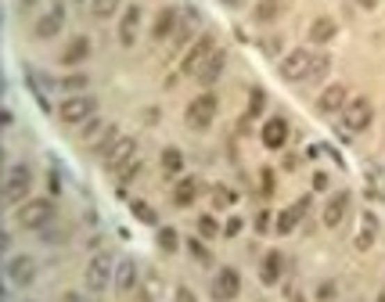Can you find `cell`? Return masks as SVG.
I'll return each mask as SVG.
<instances>
[{"label": "cell", "mask_w": 385, "mask_h": 302, "mask_svg": "<svg viewBox=\"0 0 385 302\" xmlns=\"http://www.w3.org/2000/svg\"><path fill=\"white\" fill-rule=\"evenodd\" d=\"M97 116V97L94 94H69L65 101L58 104V119L65 126H79V122H91Z\"/></svg>", "instance_id": "cell-1"}, {"label": "cell", "mask_w": 385, "mask_h": 302, "mask_svg": "<svg viewBox=\"0 0 385 302\" xmlns=\"http://www.w3.org/2000/svg\"><path fill=\"white\" fill-rule=\"evenodd\" d=\"M159 248H162L166 255L180 252V234H177V227H159Z\"/></svg>", "instance_id": "cell-33"}, {"label": "cell", "mask_w": 385, "mask_h": 302, "mask_svg": "<svg viewBox=\"0 0 385 302\" xmlns=\"http://www.w3.org/2000/svg\"><path fill=\"white\" fill-rule=\"evenodd\" d=\"M375 302H385V292H378V299H375Z\"/></svg>", "instance_id": "cell-49"}, {"label": "cell", "mask_w": 385, "mask_h": 302, "mask_svg": "<svg viewBox=\"0 0 385 302\" xmlns=\"http://www.w3.org/2000/svg\"><path fill=\"white\" fill-rule=\"evenodd\" d=\"M227 4H238V0H227Z\"/></svg>", "instance_id": "cell-51"}, {"label": "cell", "mask_w": 385, "mask_h": 302, "mask_svg": "<svg viewBox=\"0 0 385 302\" xmlns=\"http://www.w3.org/2000/svg\"><path fill=\"white\" fill-rule=\"evenodd\" d=\"M116 141H119V126H104L101 137H97V144H94V151H97V155H104V151H109Z\"/></svg>", "instance_id": "cell-35"}, {"label": "cell", "mask_w": 385, "mask_h": 302, "mask_svg": "<svg viewBox=\"0 0 385 302\" xmlns=\"http://www.w3.org/2000/svg\"><path fill=\"white\" fill-rule=\"evenodd\" d=\"M54 220V202L51 198H29L18 205V227L26 230H40Z\"/></svg>", "instance_id": "cell-4"}, {"label": "cell", "mask_w": 385, "mask_h": 302, "mask_svg": "<svg viewBox=\"0 0 385 302\" xmlns=\"http://www.w3.org/2000/svg\"><path fill=\"white\" fill-rule=\"evenodd\" d=\"M198 191H202V184H198L195 177H184V180H180V184L173 187V205H177V209H187V205H195Z\"/></svg>", "instance_id": "cell-23"}, {"label": "cell", "mask_w": 385, "mask_h": 302, "mask_svg": "<svg viewBox=\"0 0 385 302\" xmlns=\"http://www.w3.org/2000/svg\"><path fill=\"white\" fill-rule=\"evenodd\" d=\"M195 26H198V11H187V15H180V22H177V47H184V43H195Z\"/></svg>", "instance_id": "cell-28"}, {"label": "cell", "mask_w": 385, "mask_h": 302, "mask_svg": "<svg viewBox=\"0 0 385 302\" xmlns=\"http://www.w3.org/2000/svg\"><path fill=\"white\" fill-rule=\"evenodd\" d=\"M4 273H8L11 285L29 288L33 280H36V259H33V255H11L8 263H4Z\"/></svg>", "instance_id": "cell-11"}, {"label": "cell", "mask_w": 385, "mask_h": 302, "mask_svg": "<svg viewBox=\"0 0 385 302\" xmlns=\"http://www.w3.org/2000/svg\"><path fill=\"white\" fill-rule=\"evenodd\" d=\"M18 4H22V8L29 11V8H36V4H40V0H18Z\"/></svg>", "instance_id": "cell-48"}, {"label": "cell", "mask_w": 385, "mask_h": 302, "mask_svg": "<svg viewBox=\"0 0 385 302\" xmlns=\"http://www.w3.org/2000/svg\"><path fill=\"white\" fill-rule=\"evenodd\" d=\"M116 280V263L109 252H97L87 263V292H104Z\"/></svg>", "instance_id": "cell-7"}, {"label": "cell", "mask_w": 385, "mask_h": 302, "mask_svg": "<svg viewBox=\"0 0 385 302\" xmlns=\"http://www.w3.org/2000/svg\"><path fill=\"white\" fill-rule=\"evenodd\" d=\"M119 4L123 0H91V11H94V18H112L119 11Z\"/></svg>", "instance_id": "cell-36"}, {"label": "cell", "mask_w": 385, "mask_h": 302, "mask_svg": "<svg viewBox=\"0 0 385 302\" xmlns=\"http://www.w3.org/2000/svg\"><path fill=\"white\" fill-rule=\"evenodd\" d=\"M58 86H61L65 94H83V90L91 86V76H87V72H72V76H65V79H58Z\"/></svg>", "instance_id": "cell-32"}, {"label": "cell", "mask_w": 385, "mask_h": 302, "mask_svg": "<svg viewBox=\"0 0 385 302\" xmlns=\"http://www.w3.org/2000/svg\"><path fill=\"white\" fill-rule=\"evenodd\" d=\"M263 108H267V94H263V86H252L249 90V108H245V119H260L263 116Z\"/></svg>", "instance_id": "cell-29"}, {"label": "cell", "mask_w": 385, "mask_h": 302, "mask_svg": "<svg viewBox=\"0 0 385 302\" xmlns=\"http://www.w3.org/2000/svg\"><path fill=\"white\" fill-rule=\"evenodd\" d=\"M328 72H331V54H313V65H310V76H306V83L324 79Z\"/></svg>", "instance_id": "cell-34"}, {"label": "cell", "mask_w": 385, "mask_h": 302, "mask_svg": "<svg viewBox=\"0 0 385 302\" xmlns=\"http://www.w3.org/2000/svg\"><path fill=\"white\" fill-rule=\"evenodd\" d=\"M260 187H263V194H267V198L274 194V173H270V169H263V173H260Z\"/></svg>", "instance_id": "cell-42"}, {"label": "cell", "mask_w": 385, "mask_h": 302, "mask_svg": "<svg viewBox=\"0 0 385 302\" xmlns=\"http://www.w3.org/2000/svg\"><path fill=\"white\" fill-rule=\"evenodd\" d=\"M91 54H94L91 36H72V40H69V47L58 54V61H61V65H83Z\"/></svg>", "instance_id": "cell-18"}, {"label": "cell", "mask_w": 385, "mask_h": 302, "mask_svg": "<svg viewBox=\"0 0 385 302\" xmlns=\"http://www.w3.org/2000/svg\"><path fill=\"white\" fill-rule=\"evenodd\" d=\"M29 191H33V169L26 162H18L8 169L4 177V205H22L29 202Z\"/></svg>", "instance_id": "cell-2"}, {"label": "cell", "mask_w": 385, "mask_h": 302, "mask_svg": "<svg viewBox=\"0 0 385 302\" xmlns=\"http://www.w3.org/2000/svg\"><path fill=\"white\" fill-rule=\"evenodd\" d=\"M130 212L137 216L141 223H148V227H155V223H159V212H155V205H148L144 198H130Z\"/></svg>", "instance_id": "cell-30"}, {"label": "cell", "mask_w": 385, "mask_h": 302, "mask_svg": "<svg viewBox=\"0 0 385 302\" xmlns=\"http://www.w3.org/2000/svg\"><path fill=\"white\" fill-rule=\"evenodd\" d=\"M177 22H180V11L177 8H162L152 22V40H166V36H173L177 33Z\"/></svg>", "instance_id": "cell-19"}, {"label": "cell", "mask_w": 385, "mask_h": 302, "mask_svg": "<svg viewBox=\"0 0 385 302\" xmlns=\"http://www.w3.org/2000/svg\"><path fill=\"white\" fill-rule=\"evenodd\" d=\"M116 288H119V295L137 292V263L134 259H123V263L116 267Z\"/></svg>", "instance_id": "cell-22"}, {"label": "cell", "mask_w": 385, "mask_h": 302, "mask_svg": "<svg viewBox=\"0 0 385 302\" xmlns=\"http://www.w3.org/2000/svg\"><path fill=\"white\" fill-rule=\"evenodd\" d=\"M335 33H338V26H335V18H328V15H320V18L310 22V43H331Z\"/></svg>", "instance_id": "cell-25"}, {"label": "cell", "mask_w": 385, "mask_h": 302, "mask_svg": "<svg viewBox=\"0 0 385 302\" xmlns=\"http://www.w3.org/2000/svg\"><path fill=\"white\" fill-rule=\"evenodd\" d=\"M346 212H349V191H335L331 198H328L324 216H320V220H324V227H328V230H335L342 220H346Z\"/></svg>", "instance_id": "cell-15"}, {"label": "cell", "mask_w": 385, "mask_h": 302, "mask_svg": "<svg viewBox=\"0 0 385 302\" xmlns=\"http://www.w3.org/2000/svg\"><path fill=\"white\" fill-rule=\"evenodd\" d=\"M217 47H220L217 36H212V33H202V36L187 47V54L180 58V72H184V76H198V69H202V65H205L212 54H217Z\"/></svg>", "instance_id": "cell-3"}, {"label": "cell", "mask_w": 385, "mask_h": 302, "mask_svg": "<svg viewBox=\"0 0 385 302\" xmlns=\"http://www.w3.org/2000/svg\"><path fill=\"white\" fill-rule=\"evenodd\" d=\"M220 234V223L212 220V216L205 212V216H198V237H217Z\"/></svg>", "instance_id": "cell-38"}, {"label": "cell", "mask_w": 385, "mask_h": 302, "mask_svg": "<svg viewBox=\"0 0 385 302\" xmlns=\"http://www.w3.org/2000/svg\"><path fill=\"white\" fill-rule=\"evenodd\" d=\"M317 299L320 302H335V285H331V280H324V285L317 288Z\"/></svg>", "instance_id": "cell-41"}, {"label": "cell", "mask_w": 385, "mask_h": 302, "mask_svg": "<svg viewBox=\"0 0 385 302\" xmlns=\"http://www.w3.org/2000/svg\"><path fill=\"white\" fill-rule=\"evenodd\" d=\"M234 202H238V191L227 187V184H212V205H217V209H230Z\"/></svg>", "instance_id": "cell-31"}, {"label": "cell", "mask_w": 385, "mask_h": 302, "mask_svg": "<svg viewBox=\"0 0 385 302\" xmlns=\"http://www.w3.org/2000/svg\"><path fill=\"white\" fill-rule=\"evenodd\" d=\"M313 187L324 191V187H328V173H313Z\"/></svg>", "instance_id": "cell-45"}, {"label": "cell", "mask_w": 385, "mask_h": 302, "mask_svg": "<svg viewBox=\"0 0 385 302\" xmlns=\"http://www.w3.org/2000/svg\"><path fill=\"white\" fill-rule=\"evenodd\" d=\"M375 237H378V216L375 212H363L360 216V234H356V252H368L375 245Z\"/></svg>", "instance_id": "cell-21"}, {"label": "cell", "mask_w": 385, "mask_h": 302, "mask_svg": "<svg viewBox=\"0 0 385 302\" xmlns=\"http://www.w3.org/2000/svg\"><path fill=\"white\" fill-rule=\"evenodd\" d=\"M242 227H245V220H242V216H230V220H227V227H223V234H227V237H238V234H242Z\"/></svg>", "instance_id": "cell-40"}, {"label": "cell", "mask_w": 385, "mask_h": 302, "mask_svg": "<svg viewBox=\"0 0 385 302\" xmlns=\"http://www.w3.org/2000/svg\"><path fill=\"white\" fill-rule=\"evenodd\" d=\"M141 169H144V162H141V159H134V162L126 166V169H119L116 177H119V184H130V180L137 177V173H141Z\"/></svg>", "instance_id": "cell-39"}, {"label": "cell", "mask_w": 385, "mask_h": 302, "mask_svg": "<svg viewBox=\"0 0 385 302\" xmlns=\"http://www.w3.org/2000/svg\"><path fill=\"white\" fill-rule=\"evenodd\" d=\"M173 302H198V299H195V292H191V288H184V285H180V288H177V295H173Z\"/></svg>", "instance_id": "cell-44"}, {"label": "cell", "mask_w": 385, "mask_h": 302, "mask_svg": "<svg viewBox=\"0 0 385 302\" xmlns=\"http://www.w3.org/2000/svg\"><path fill=\"white\" fill-rule=\"evenodd\" d=\"M217 108H220L217 94H212V90H205V94H198L195 101L187 104L184 122H187L191 129H209V126H212V119H217Z\"/></svg>", "instance_id": "cell-5"}, {"label": "cell", "mask_w": 385, "mask_h": 302, "mask_svg": "<svg viewBox=\"0 0 385 302\" xmlns=\"http://www.w3.org/2000/svg\"><path fill=\"white\" fill-rule=\"evenodd\" d=\"M356 4H360L363 11H375V8H378V0H356Z\"/></svg>", "instance_id": "cell-46"}, {"label": "cell", "mask_w": 385, "mask_h": 302, "mask_svg": "<svg viewBox=\"0 0 385 302\" xmlns=\"http://www.w3.org/2000/svg\"><path fill=\"white\" fill-rule=\"evenodd\" d=\"M310 65H313V51L295 47L292 54L281 58V76H285L288 83H299V79H306V76H310Z\"/></svg>", "instance_id": "cell-10"}, {"label": "cell", "mask_w": 385, "mask_h": 302, "mask_svg": "<svg viewBox=\"0 0 385 302\" xmlns=\"http://www.w3.org/2000/svg\"><path fill=\"white\" fill-rule=\"evenodd\" d=\"M256 230H260V234H267V230H270V212H267V209H263L260 216H256Z\"/></svg>", "instance_id": "cell-43"}, {"label": "cell", "mask_w": 385, "mask_h": 302, "mask_svg": "<svg viewBox=\"0 0 385 302\" xmlns=\"http://www.w3.org/2000/svg\"><path fill=\"white\" fill-rule=\"evenodd\" d=\"M346 101H349V86H346V83H331V86H324V90H320L317 112H320V116H335V112H342V108H346Z\"/></svg>", "instance_id": "cell-12"}, {"label": "cell", "mask_w": 385, "mask_h": 302, "mask_svg": "<svg viewBox=\"0 0 385 302\" xmlns=\"http://www.w3.org/2000/svg\"><path fill=\"white\" fill-rule=\"evenodd\" d=\"M295 302H306V299H303V295H295Z\"/></svg>", "instance_id": "cell-50"}, {"label": "cell", "mask_w": 385, "mask_h": 302, "mask_svg": "<svg viewBox=\"0 0 385 302\" xmlns=\"http://www.w3.org/2000/svg\"><path fill=\"white\" fill-rule=\"evenodd\" d=\"M184 245H187V252H191V255H195V259H198V263H212V255H209V248L202 245V237H187V241H184Z\"/></svg>", "instance_id": "cell-37"}, {"label": "cell", "mask_w": 385, "mask_h": 302, "mask_svg": "<svg viewBox=\"0 0 385 302\" xmlns=\"http://www.w3.org/2000/svg\"><path fill=\"white\" fill-rule=\"evenodd\" d=\"M209 292H212V302H234L242 295V273L234 267H220L217 277H212V285H209Z\"/></svg>", "instance_id": "cell-8"}, {"label": "cell", "mask_w": 385, "mask_h": 302, "mask_svg": "<svg viewBox=\"0 0 385 302\" xmlns=\"http://www.w3.org/2000/svg\"><path fill=\"white\" fill-rule=\"evenodd\" d=\"M159 166H162V173H166V177H180V173H184V151H180V148H173V144H169V148H162Z\"/></svg>", "instance_id": "cell-26"}, {"label": "cell", "mask_w": 385, "mask_h": 302, "mask_svg": "<svg viewBox=\"0 0 385 302\" xmlns=\"http://www.w3.org/2000/svg\"><path fill=\"white\" fill-rule=\"evenodd\" d=\"M281 267H285V255L277 248H270L263 255V263H260V280L263 285H277V280H281Z\"/></svg>", "instance_id": "cell-20"}, {"label": "cell", "mask_w": 385, "mask_h": 302, "mask_svg": "<svg viewBox=\"0 0 385 302\" xmlns=\"http://www.w3.org/2000/svg\"><path fill=\"white\" fill-rule=\"evenodd\" d=\"M306 209H310V198H303V202H295V205L281 209V212H277V220H274V230H277V234H292V230L299 227V220L306 216Z\"/></svg>", "instance_id": "cell-17"}, {"label": "cell", "mask_w": 385, "mask_h": 302, "mask_svg": "<svg viewBox=\"0 0 385 302\" xmlns=\"http://www.w3.org/2000/svg\"><path fill=\"white\" fill-rule=\"evenodd\" d=\"M65 302H91V299H83L79 292H69V295H65Z\"/></svg>", "instance_id": "cell-47"}, {"label": "cell", "mask_w": 385, "mask_h": 302, "mask_svg": "<svg viewBox=\"0 0 385 302\" xmlns=\"http://www.w3.org/2000/svg\"><path fill=\"white\" fill-rule=\"evenodd\" d=\"M134 159H137V141H134V137H119V141H116L109 151H104V155H101V162H104V169H109V173L126 169Z\"/></svg>", "instance_id": "cell-9"}, {"label": "cell", "mask_w": 385, "mask_h": 302, "mask_svg": "<svg viewBox=\"0 0 385 302\" xmlns=\"http://www.w3.org/2000/svg\"><path fill=\"white\" fill-rule=\"evenodd\" d=\"M281 11H285V0H256V8H252V18L260 22V26H267V22L281 18Z\"/></svg>", "instance_id": "cell-27"}, {"label": "cell", "mask_w": 385, "mask_h": 302, "mask_svg": "<svg viewBox=\"0 0 385 302\" xmlns=\"http://www.w3.org/2000/svg\"><path fill=\"white\" fill-rule=\"evenodd\" d=\"M260 141H263V148H270V151L285 148V144H288V122H285V116H270V119L263 122V129H260Z\"/></svg>", "instance_id": "cell-14"}, {"label": "cell", "mask_w": 385, "mask_h": 302, "mask_svg": "<svg viewBox=\"0 0 385 302\" xmlns=\"http://www.w3.org/2000/svg\"><path fill=\"white\" fill-rule=\"evenodd\" d=\"M371 119H375V104H371V97L346 101V108H342V126H346L349 134H363V129L371 126Z\"/></svg>", "instance_id": "cell-6"}, {"label": "cell", "mask_w": 385, "mask_h": 302, "mask_svg": "<svg viewBox=\"0 0 385 302\" xmlns=\"http://www.w3.org/2000/svg\"><path fill=\"white\" fill-rule=\"evenodd\" d=\"M223 65H227V54H223V51L217 47V54H212V58H209V61L202 65V69H198V76H195V79H198L202 86H212V83H217V79H220V72H223Z\"/></svg>", "instance_id": "cell-24"}, {"label": "cell", "mask_w": 385, "mask_h": 302, "mask_svg": "<svg viewBox=\"0 0 385 302\" xmlns=\"http://www.w3.org/2000/svg\"><path fill=\"white\" fill-rule=\"evenodd\" d=\"M61 26H65V4H61V0H54V4L40 15V22L33 26V33H36L40 40H51V36L61 33Z\"/></svg>", "instance_id": "cell-13"}, {"label": "cell", "mask_w": 385, "mask_h": 302, "mask_svg": "<svg viewBox=\"0 0 385 302\" xmlns=\"http://www.w3.org/2000/svg\"><path fill=\"white\" fill-rule=\"evenodd\" d=\"M137 29H141V4H126V11L119 18V43L123 47H134Z\"/></svg>", "instance_id": "cell-16"}]
</instances>
